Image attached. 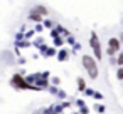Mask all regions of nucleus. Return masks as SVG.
I'll return each instance as SVG.
<instances>
[{
	"instance_id": "obj_8",
	"label": "nucleus",
	"mask_w": 123,
	"mask_h": 114,
	"mask_svg": "<svg viewBox=\"0 0 123 114\" xmlns=\"http://www.w3.org/2000/svg\"><path fill=\"white\" fill-rule=\"evenodd\" d=\"M78 84H79V89H81V91L86 87V84H84V81H83V79H78Z\"/></svg>"
},
{
	"instance_id": "obj_4",
	"label": "nucleus",
	"mask_w": 123,
	"mask_h": 114,
	"mask_svg": "<svg viewBox=\"0 0 123 114\" xmlns=\"http://www.w3.org/2000/svg\"><path fill=\"white\" fill-rule=\"evenodd\" d=\"M118 50H120V40L115 39V37H111V39L108 40V55H113V54H116Z\"/></svg>"
},
{
	"instance_id": "obj_10",
	"label": "nucleus",
	"mask_w": 123,
	"mask_h": 114,
	"mask_svg": "<svg viewBox=\"0 0 123 114\" xmlns=\"http://www.w3.org/2000/svg\"><path fill=\"white\" fill-rule=\"evenodd\" d=\"M116 74H118V79H123V71H121V69H118Z\"/></svg>"
},
{
	"instance_id": "obj_6",
	"label": "nucleus",
	"mask_w": 123,
	"mask_h": 114,
	"mask_svg": "<svg viewBox=\"0 0 123 114\" xmlns=\"http://www.w3.org/2000/svg\"><path fill=\"white\" fill-rule=\"evenodd\" d=\"M29 19H32V20H36V22H41V20H42V15H37V14H32V12H31Z\"/></svg>"
},
{
	"instance_id": "obj_9",
	"label": "nucleus",
	"mask_w": 123,
	"mask_h": 114,
	"mask_svg": "<svg viewBox=\"0 0 123 114\" xmlns=\"http://www.w3.org/2000/svg\"><path fill=\"white\" fill-rule=\"evenodd\" d=\"M116 64H120V65L123 64V55H121V54L118 55V59H116Z\"/></svg>"
},
{
	"instance_id": "obj_1",
	"label": "nucleus",
	"mask_w": 123,
	"mask_h": 114,
	"mask_svg": "<svg viewBox=\"0 0 123 114\" xmlns=\"http://www.w3.org/2000/svg\"><path fill=\"white\" fill-rule=\"evenodd\" d=\"M83 65L88 71V74H89L91 79H96L98 77V65H96V60L91 55H83Z\"/></svg>"
},
{
	"instance_id": "obj_5",
	"label": "nucleus",
	"mask_w": 123,
	"mask_h": 114,
	"mask_svg": "<svg viewBox=\"0 0 123 114\" xmlns=\"http://www.w3.org/2000/svg\"><path fill=\"white\" fill-rule=\"evenodd\" d=\"M32 14L46 15V14H47V9H46V7H42V5H37V7H34V9H32Z\"/></svg>"
},
{
	"instance_id": "obj_2",
	"label": "nucleus",
	"mask_w": 123,
	"mask_h": 114,
	"mask_svg": "<svg viewBox=\"0 0 123 114\" xmlns=\"http://www.w3.org/2000/svg\"><path fill=\"white\" fill-rule=\"evenodd\" d=\"M89 45H91V49H93V52H94V55H96V60H101V55H103V54H101V45H99V40H98L96 34L91 35Z\"/></svg>"
},
{
	"instance_id": "obj_7",
	"label": "nucleus",
	"mask_w": 123,
	"mask_h": 114,
	"mask_svg": "<svg viewBox=\"0 0 123 114\" xmlns=\"http://www.w3.org/2000/svg\"><path fill=\"white\" fill-rule=\"evenodd\" d=\"M66 55H68V52H66V50H61V52H59V60H64Z\"/></svg>"
},
{
	"instance_id": "obj_3",
	"label": "nucleus",
	"mask_w": 123,
	"mask_h": 114,
	"mask_svg": "<svg viewBox=\"0 0 123 114\" xmlns=\"http://www.w3.org/2000/svg\"><path fill=\"white\" fill-rule=\"evenodd\" d=\"M12 86H15V87H19V89H32V86H31L29 82H25V81L22 79V76H19V74H15V76L12 77Z\"/></svg>"
}]
</instances>
